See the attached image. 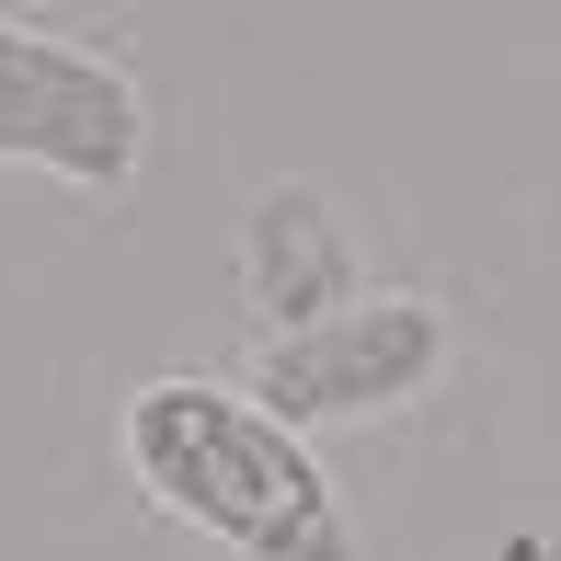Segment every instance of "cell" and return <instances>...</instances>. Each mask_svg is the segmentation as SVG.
I'll use <instances>...</instances> for the list:
<instances>
[{
	"instance_id": "cell-3",
	"label": "cell",
	"mask_w": 561,
	"mask_h": 561,
	"mask_svg": "<svg viewBox=\"0 0 561 561\" xmlns=\"http://www.w3.org/2000/svg\"><path fill=\"white\" fill-rule=\"evenodd\" d=\"M149 149V104L115 58H81L58 35H23L0 23V161H35L58 184L115 195Z\"/></svg>"
},
{
	"instance_id": "cell-1",
	"label": "cell",
	"mask_w": 561,
	"mask_h": 561,
	"mask_svg": "<svg viewBox=\"0 0 561 561\" xmlns=\"http://www.w3.org/2000/svg\"><path fill=\"white\" fill-rule=\"evenodd\" d=\"M126 470L161 516L207 527L241 561H355L344 493L298 424H275L252 390L218 378H149L126 401Z\"/></svg>"
},
{
	"instance_id": "cell-4",
	"label": "cell",
	"mask_w": 561,
	"mask_h": 561,
	"mask_svg": "<svg viewBox=\"0 0 561 561\" xmlns=\"http://www.w3.org/2000/svg\"><path fill=\"white\" fill-rule=\"evenodd\" d=\"M241 298L264 333H310L344 298H367L355 287V229L333 218L321 184H264L241 207Z\"/></svg>"
},
{
	"instance_id": "cell-2",
	"label": "cell",
	"mask_w": 561,
	"mask_h": 561,
	"mask_svg": "<svg viewBox=\"0 0 561 561\" xmlns=\"http://www.w3.org/2000/svg\"><path fill=\"white\" fill-rule=\"evenodd\" d=\"M447 367V310L436 298H344L333 321L310 333H275L264 367H252V401L275 424H355V413H390V401H424Z\"/></svg>"
}]
</instances>
